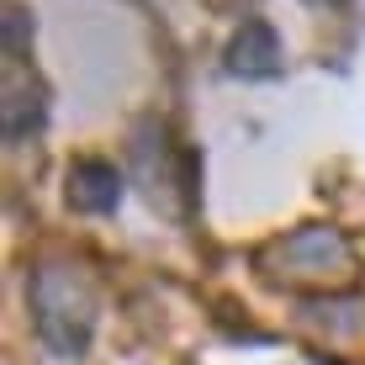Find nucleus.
I'll use <instances>...</instances> for the list:
<instances>
[{
	"instance_id": "obj_1",
	"label": "nucleus",
	"mask_w": 365,
	"mask_h": 365,
	"mask_svg": "<svg viewBox=\"0 0 365 365\" xmlns=\"http://www.w3.org/2000/svg\"><path fill=\"white\" fill-rule=\"evenodd\" d=\"M32 323L48 355L80 360L96 339V292L80 270L69 265H43L32 275Z\"/></svg>"
},
{
	"instance_id": "obj_2",
	"label": "nucleus",
	"mask_w": 365,
	"mask_h": 365,
	"mask_svg": "<svg viewBox=\"0 0 365 365\" xmlns=\"http://www.w3.org/2000/svg\"><path fill=\"white\" fill-rule=\"evenodd\" d=\"M265 270L286 286H344L355 281V244L339 228H297L265 249Z\"/></svg>"
},
{
	"instance_id": "obj_3",
	"label": "nucleus",
	"mask_w": 365,
	"mask_h": 365,
	"mask_svg": "<svg viewBox=\"0 0 365 365\" xmlns=\"http://www.w3.org/2000/svg\"><path fill=\"white\" fill-rule=\"evenodd\" d=\"M0 122H6L11 148L32 143V138L48 128V91L21 69V58H6V106H0Z\"/></svg>"
},
{
	"instance_id": "obj_4",
	"label": "nucleus",
	"mask_w": 365,
	"mask_h": 365,
	"mask_svg": "<svg viewBox=\"0 0 365 365\" xmlns=\"http://www.w3.org/2000/svg\"><path fill=\"white\" fill-rule=\"evenodd\" d=\"M228 74H244V80H270L281 74V37H275L270 21H244L233 37H228Z\"/></svg>"
},
{
	"instance_id": "obj_5",
	"label": "nucleus",
	"mask_w": 365,
	"mask_h": 365,
	"mask_svg": "<svg viewBox=\"0 0 365 365\" xmlns=\"http://www.w3.org/2000/svg\"><path fill=\"white\" fill-rule=\"evenodd\" d=\"M69 207L91 212V217H106V212L122 207V175L106 159H80L69 170Z\"/></svg>"
},
{
	"instance_id": "obj_6",
	"label": "nucleus",
	"mask_w": 365,
	"mask_h": 365,
	"mask_svg": "<svg viewBox=\"0 0 365 365\" xmlns=\"http://www.w3.org/2000/svg\"><path fill=\"white\" fill-rule=\"evenodd\" d=\"M307 6H344V0H307Z\"/></svg>"
}]
</instances>
